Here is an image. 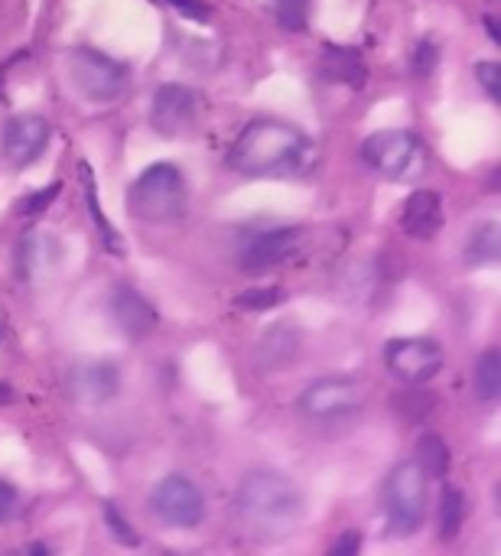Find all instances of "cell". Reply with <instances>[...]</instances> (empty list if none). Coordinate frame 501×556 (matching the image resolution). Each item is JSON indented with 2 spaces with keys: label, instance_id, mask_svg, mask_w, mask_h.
<instances>
[{
  "label": "cell",
  "instance_id": "6da1fadb",
  "mask_svg": "<svg viewBox=\"0 0 501 556\" xmlns=\"http://www.w3.org/2000/svg\"><path fill=\"white\" fill-rule=\"evenodd\" d=\"M235 521L251 541H284L303 521V492L274 469H254L235 492Z\"/></svg>",
  "mask_w": 501,
  "mask_h": 556
},
{
  "label": "cell",
  "instance_id": "7a4b0ae2",
  "mask_svg": "<svg viewBox=\"0 0 501 556\" xmlns=\"http://www.w3.org/2000/svg\"><path fill=\"white\" fill-rule=\"evenodd\" d=\"M313 160V140L280 117H254L245 124L228 153V163L245 176H300Z\"/></svg>",
  "mask_w": 501,
  "mask_h": 556
},
{
  "label": "cell",
  "instance_id": "3957f363",
  "mask_svg": "<svg viewBox=\"0 0 501 556\" xmlns=\"http://www.w3.org/2000/svg\"><path fill=\"white\" fill-rule=\"evenodd\" d=\"M186 179L173 163H153L147 166L127 192V208L134 218L147 222V225H163V222H176L186 212Z\"/></svg>",
  "mask_w": 501,
  "mask_h": 556
},
{
  "label": "cell",
  "instance_id": "277c9868",
  "mask_svg": "<svg viewBox=\"0 0 501 556\" xmlns=\"http://www.w3.org/2000/svg\"><path fill=\"white\" fill-rule=\"evenodd\" d=\"M362 160L388 182H414L427 169V143L414 130H375L362 143Z\"/></svg>",
  "mask_w": 501,
  "mask_h": 556
},
{
  "label": "cell",
  "instance_id": "5b68a950",
  "mask_svg": "<svg viewBox=\"0 0 501 556\" xmlns=\"http://www.w3.org/2000/svg\"><path fill=\"white\" fill-rule=\"evenodd\" d=\"M381 511H385V525L391 534L411 538L414 531H421L427 518V476L414 459L398 463L391 469L385 492H381Z\"/></svg>",
  "mask_w": 501,
  "mask_h": 556
},
{
  "label": "cell",
  "instance_id": "8992f818",
  "mask_svg": "<svg viewBox=\"0 0 501 556\" xmlns=\"http://www.w3.org/2000/svg\"><path fill=\"white\" fill-rule=\"evenodd\" d=\"M65 75L72 88L95 104L117 101L127 91V68L98 49H72L65 59Z\"/></svg>",
  "mask_w": 501,
  "mask_h": 556
},
{
  "label": "cell",
  "instance_id": "52a82bcc",
  "mask_svg": "<svg viewBox=\"0 0 501 556\" xmlns=\"http://www.w3.org/2000/svg\"><path fill=\"white\" fill-rule=\"evenodd\" d=\"M365 397H368V391L362 381L346 378V375H333V378L313 381L300 394L297 407L310 424H339V420L355 417L365 407Z\"/></svg>",
  "mask_w": 501,
  "mask_h": 556
},
{
  "label": "cell",
  "instance_id": "ba28073f",
  "mask_svg": "<svg viewBox=\"0 0 501 556\" xmlns=\"http://www.w3.org/2000/svg\"><path fill=\"white\" fill-rule=\"evenodd\" d=\"M150 511L170 528H199L205 521V495L186 476H166L150 492Z\"/></svg>",
  "mask_w": 501,
  "mask_h": 556
},
{
  "label": "cell",
  "instance_id": "9c48e42d",
  "mask_svg": "<svg viewBox=\"0 0 501 556\" xmlns=\"http://www.w3.org/2000/svg\"><path fill=\"white\" fill-rule=\"evenodd\" d=\"M443 349L434 339L408 336V339H391L385 349V365L388 371L404 381V384H427L443 371Z\"/></svg>",
  "mask_w": 501,
  "mask_h": 556
},
{
  "label": "cell",
  "instance_id": "30bf717a",
  "mask_svg": "<svg viewBox=\"0 0 501 556\" xmlns=\"http://www.w3.org/2000/svg\"><path fill=\"white\" fill-rule=\"evenodd\" d=\"M199 111L196 91L189 85L179 81H166L153 91V104H150V124L156 134L163 137H179L192 127Z\"/></svg>",
  "mask_w": 501,
  "mask_h": 556
},
{
  "label": "cell",
  "instance_id": "8fae6325",
  "mask_svg": "<svg viewBox=\"0 0 501 556\" xmlns=\"http://www.w3.org/2000/svg\"><path fill=\"white\" fill-rule=\"evenodd\" d=\"M49 121L42 114H16L3 124V153L10 166L26 169L49 147Z\"/></svg>",
  "mask_w": 501,
  "mask_h": 556
},
{
  "label": "cell",
  "instance_id": "7c38bea8",
  "mask_svg": "<svg viewBox=\"0 0 501 556\" xmlns=\"http://www.w3.org/2000/svg\"><path fill=\"white\" fill-rule=\"evenodd\" d=\"M303 241V228H274L264 231L258 238H251L241 254H238V267L245 274H264L277 264H284Z\"/></svg>",
  "mask_w": 501,
  "mask_h": 556
},
{
  "label": "cell",
  "instance_id": "4fadbf2b",
  "mask_svg": "<svg viewBox=\"0 0 501 556\" xmlns=\"http://www.w3.org/2000/svg\"><path fill=\"white\" fill-rule=\"evenodd\" d=\"M117 388H121V375L108 362H91L68 375V394H72V401H78L85 407L108 404L117 394Z\"/></svg>",
  "mask_w": 501,
  "mask_h": 556
},
{
  "label": "cell",
  "instance_id": "5bb4252c",
  "mask_svg": "<svg viewBox=\"0 0 501 556\" xmlns=\"http://www.w3.org/2000/svg\"><path fill=\"white\" fill-rule=\"evenodd\" d=\"M401 228L414 241H430L443 228V199L437 189H417L401 208Z\"/></svg>",
  "mask_w": 501,
  "mask_h": 556
},
{
  "label": "cell",
  "instance_id": "9a60e30c",
  "mask_svg": "<svg viewBox=\"0 0 501 556\" xmlns=\"http://www.w3.org/2000/svg\"><path fill=\"white\" fill-rule=\"evenodd\" d=\"M300 345H303V336L293 323H277L264 332V339L258 342V352H254V365L261 375H274V371H284L297 362L300 355Z\"/></svg>",
  "mask_w": 501,
  "mask_h": 556
},
{
  "label": "cell",
  "instance_id": "2e32d148",
  "mask_svg": "<svg viewBox=\"0 0 501 556\" xmlns=\"http://www.w3.org/2000/svg\"><path fill=\"white\" fill-rule=\"evenodd\" d=\"M111 313L117 319V326L130 336V339H143L156 329V309L127 283L114 287L111 293Z\"/></svg>",
  "mask_w": 501,
  "mask_h": 556
},
{
  "label": "cell",
  "instance_id": "e0dca14e",
  "mask_svg": "<svg viewBox=\"0 0 501 556\" xmlns=\"http://www.w3.org/2000/svg\"><path fill=\"white\" fill-rule=\"evenodd\" d=\"M320 75L333 85H346V88H365V62L362 52L352 46H326L320 55Z\"/></svg>",
  "mask_w": 501,
  "mask_h": 556
},
{
  "label": "cell",
  "instance_id": "ac0fdd59",
  "mask_svg": "<svg viewBox=\"0 0 501 556\" xmlns=\"http://www.w3.org/2000/svg\"><path fill=\"white\" fill-rule=\"evenodd\" d=\"M78 176H82V186H85V205H88V212H91V222H95V228H98L104 248L114 251V254H121V235L114 231V225L104 218V212H101V205H98V195H95V173H91V166H88L85 160L78 163Z\"/></svg>",
  "mask_w": 501,
  "mask_h": 556
},
{
  "label": "cell",
  "instance_id": "d6986e66",
  "mask_svg": "<svg viewBox=\"0 0 501 556\" xmlns=\"http://www.w3.org/2000/svg\"><path fill=\"white\" fill-rule=\"evenodd\" d=\"M473 388L479 394L483 404H496L501 394V352L499 349H486L476 362V375H473Z\"/></svg>",
  "mask_w": 501,
  "mask_h": 556
},
{
  "label": "cell",
  "instance_id": "ffe728a7",
  "mask_svg": "<svg viewBox=\"0 0 501 556\" xmlns=\"http://www.w3.org/2000/svg\"><path fill=\"white\" fill-rule=\"evenodd\" d=\"M427 479H447L450 472V446L437 433H424L417 440V459H414Z\"/></svg>",
  "mask_w": 501,
  "mask_h": 556
},
{
  "label": "cell",
  "instance_id": "44dd1931",
  "mask_svg": "<svg viewBox=\"0 0 501 556\" xmlns=\"http://www.w3.org/2000/svg\"><path fill=\"white\" fill-rule=\"evenodd\" d=\"M466 521V498L456 485H443L440 492V538L453 541Z\"/></svg>",
  "mask_w": 501,
  "mask_h": 556
},
{
  "label": "cell",
  "instance_id": "7402d4cb",
  "mask_svg": "<svg viewBox=\"0 0 501 556\" xmlns=\"http://www.w3.org/2000/svg\"><path fill=\"white\" fill-rule=\"evenodd\" d=\"M501 254V231L496 222L479 225L469 235V248H466V261L469 264H496Z\"/></svg>",
  "mask_w": 501,
  "mask_h": 556
},
{
  "label": "cell",
  "instance_id": "603a6c76",
  "mask_svg": "<svg viewBox=\"0 0 501 556\" xmlns=\"http://www.w3.org/2000/svg\"><path fill=\"white\" fill-rule=\"evenodd\" d=\"M391 401H394V410H398L404 420H411V424H421V420L430 417V410L437 407V397H434L430 391H424V384H411V391L394 394Z\"/></svg>",
  "mask_w": 501,
  "mask_h": 556
},
{
  "label": "cell",
  "instance_id": "cb8c5ba5",
  "mask_svg": "<svg viewBox=\"0 0 501 556\" xmlns=\"http://www.w3.org/2000/svg\"><path fill=\"white\" fill-rule=\"evenodd\" d=\"M271 7H274V16H277V23H280L284 29L303 33L306 23H310V7H313V0H271Z\"/></svg>",
  "mask_w": 501,
  "mask_h": 556
},
{
  "label": "cell",
  "instance_id": "d4e9b609",
  "mask_svg": "<svg viewBox=\"0 0 501 556\" xmlns=\"http://www.w3.org/2000/svg\"><path fill=\"white\" fill-rule=\"evenodd\" d=\"M101 515H104V525H108V531H111V538H114L117 544H124V547H140V534H134V528L124 521V515L117 511L114 502H104Z\"/></svg>",
  "mask_w": 501,
  "mask_h": 556
},
{
  "label": "cell",
  "instance_id": "484cf974",
  "mask_svg": "<svg viewBox=\"0 0 501 556\" xmlns=\"http://www.w3.org/2000/svg\"><path fill=\"white\" fill-rule=\"evenodd\" d=\"M280 303H284L280 287L248 290V293H238V300H235V306H241V309H271V306H280Z\"/></svg>",
  "mask_w": 501,
  "mask_h": 556
},
{
  "label": "cell",
  "instance_id": "4316f807",
  "mask_svg": "<svg viewBox=\"0 0 501 556\" xmlns=\"http://www.w3.org/2000/svg\"><path fill=\"white\" fill-rule=\"evenodd\" d=\"M414 75H421V78H427L434 68H437V62H440V49H437V42L434 39H424V42H417V49H414Z\"/></svg>",
  "mask_w": 501,
  "mask_h": 556
},
{
  "label": "cell",
  "instance_id": "83f0119b",
  "mask_svg": "<svg viewBox=\"0 0 501 556\" xmlns=\"http://www.w3.org/2000/svg\"><path fill=\"white\" fill-rule=\"evenodd\" d=\"M476 78L483 81V88H486V94L492 98V101H499L501 98V65L496 59H486V62H479L476 65Z\"/></svg>",
  "mask_w": 501,
  "mask_h": 556
},
{
  "label": "cell",
  "instance_id": "f1b7e54d",
  "mask_svg": "<svg viewBox=\"0 0 501 556\" xmlns=\"http://www.w3.org/2000/svg\"><path fill=\"white\" fill-rule=\"evenodd\" d=\"M59 192H62V189H59V186L52 182V186L39 189L36 195H26V199H23V202L16 205V212H20L23 218H29V215H39V212H42V208H46V205H49V202H52V199L59 195Z\"/></svg>",
  "mask_w": 501,
  "mask_h": 556
},
{
  "label": "cell",
  "instance_id": "f546056e",
  "mask_svg": "<svg viewBox=\"0 0 501 556\" xmlns=\"http://www.w3.org/2000/svg\"><path fill=\"white\" fill-rule=\"evenodd\" d=\"M362 551V538L355 534V531H346L336 544H333V551L329 554L333 556H355Z\"/></svg>",
  "mask_w": 501,
  "mask_h": 556
},
{
  "label": "cell",
  "instance_id": "4dcf8cb0",
  "mask_svg": "<svg viewBox=\"0 0 501 556\" xmlns=\"http://www.w3.org/2000/svg\"><path fill=\"white\" fill-rule=\"evenodd\" d=\"M13 511H16V489L0 479V525L13 518Z\"/></svg>",
  "mask_w": 501,
  "mask_h": 556
},
{
  "label": "cell",
  "instance_id": "1f68e13d",
  "mask_svg": "<svg viewBox=\"0 0 501 556\" xmlns=\"http://www.w3.org/2000/svg\"><path fill=\"white\" fill-rule=\"evenodd\" d=\"M173 3L183 16H192V20H209V7L202 0H166Z\"/></svg>",
  "mask_w": 501,
  "mask_h": 556
},
{
  "label": "cell",
  "instance_id": "d6a6232c",
  "mask_svg": "<svg viewBox=\"0 0 501 556\" xmlns=\"http://www.w3.org/2000/svg\"><path fill=\"white\" fill-rule=\"evenodd\" d=\"M486 26H489V36H492V42H501V33H499V26H496V20H492V16H486Z\"/></svg>",
  "mask_w": 501,
  "mask_h": 556
},
{
  "label": "cell",
  "instance_id": "836d02e7",
  "mask_svg": "<svg viewBox=\"0 0 501 556\" xmlns=\"http://www.w3.org/2000/svg\"><path fill=\"white\" fill-rule=\"evenodd\" d=\"M10 397H13V391L7 384H0V404H10Z\"/></svg>",
  "mask_w": 501,
  "mask_h": 556
},
{
  "label": "cell",
  "instance_id": "e575fe53",
  "mask_svg": "<svg viewBox=\"0 0 501 556\" xmlns=\"http://www.w3.org/2000/svg\"><path fill=\"white\" fill-rule=\"evenodd\" d=\"M3 336H7V326H3V316H0V342H3Z\"/></svg>",
  "mask_w": 501,
  "mask_h": 556
}]
</instances>
